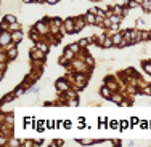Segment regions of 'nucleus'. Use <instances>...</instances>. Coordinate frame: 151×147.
Instances as JSON below:
<instances>
[{
	"label": "nucleus",
	"mask_w": 151,
	"mask_h": 147,
	"mask_svg": "<svg viewBox=\"0 0 151 147\" xmlns=\"http://www.w3.org/2000/svg\"><path fill=\"white\" fill-rule=\"evenodd\" d=\"M47 3H50V5H55V3H58V0H47Z\"/></svg>",
	"instance_id": "29"
},
{
	"label": "nucleus",
	"mask_w": 151,
	"mask_h": 147,
	"mask_svg": "<svg viewBox=\"0 0 151 147\" xmlns=\"http://www.w3.org/2000/svg\"><path fill=\"white\" fill-rule=\"evenodd\" d=\"M73 56H74V51H73V50H71V48H66V50H64V58L71 59V58H73Z\"/></svg>",
	"instance_id": "13"
},
{
	"label": "nucleus",
	"mask_w": 151,
	"mask_h": 147,
	"mask_svg": "<svg viewBox=\"0 0 151 147\" xmlns=\"http://www.w3.org/2000/svg\"><path fill=\"white\" fill-rule=\"evenodd\" d=\"M142 66H143V69H145L146 72H148V74L151 75V62H145V61H143Z\"/></svg>",
	"instance_id": "15"
},
{
	"label": "nucleus",
	"mask_w": 151,
	"mask_h": 147,
	"mask_svg": "<svg viewBox=\"0 0 151 147\" xmlns=\"http://www.w3.org/2000/svg\"><path fill=\"white\" fill-rule=\"evenodd\" d=\"M85 24H87V21H85V18L84 16H79V18H76L74 19V27H76V32L77 31H81V29H84L85 27Z\"/></svg>",
	"instance_id": "2"
},
{
	"label": "nucleus",
	"mask_w": 151,
	"mask_h": 147,
	"mask_svg": "<svg viewBox=\"0 0 151 147\" xmlns=\"http://www.w3.org/2000/svg\"><path fill=\"white\" fill-rule=\"evenodd\" d=\"M124 13H125V11H124V10L121 8L119 5H117V6H114V15H119V16H122V15H124Z\"/></svg>",
	"instance_id": "17"
},
{
	"label": "nucleus",
	"mask_w": 151,
	"mask_h": 147,
	"mask_svg": "<svg viewBox=\"0 0 151 147\" xmlns=\"http://www.w3.org/2000/svg\"><path fill=\"white\" fill-rule=\"evenodd\" d=\"M10 42H13L12 40V34H8V32H2V37H0V45L6 46V45H10Z\"/></svg>",
	"instance_id": "3"
},
{
	"label": "nucleus",
	"mask_w": 151,
	"mask_h": 147,
	"mask_svg": "<svg viewBox=\"0 0 151 147\" xmlns=\"http://www.w3.org/2000/svg\"><path fill=\"white\" fill-rule=\"evenodd\" d=\"M84 18H85V21H87V24H96V16L93 15L92 11H88Z\"/></svg>",
	"instance_id": "6"
},
{
	"label": "nucleus",
	"mask_w": 151,
	"mask_h": 147,
	"mask_svg": "<svg viewBox=\"0 0 151 147\" xmlns=\"http://www.w3.org/2000/svg\"><path fill=\"white\" fill-rule=\"evenodd\" d=\"M37 48H39V50H42L44 53H47V51H48V46H47L45 43H37Z\"/></svg>",
	"instance_id": "19"
},
{
	"label": "nucleus",
	"mask_w": 151,
	"mask_h": 147,
	"mask_svg": "<svg viewBox=\"0 0 151 147\" xmlns=\"http://www.w3.org/2000/svg\"><path fill=\"white\" fill-rule=\"evenodd\" d=\"M109 126L116 130V128H119V125H117V121H116V120H113V121H111V125H109Z\"/></svg>",
	"instance_id": "24"
},
{
	"label": "nucleus",
	"mask_w": 151,
	"mask_h": 147,
	"mask_svg": "<svg viewBox=\"0 0 151 147\" xmlns=\"http://www.w3.org/2000/svg\"><path fill=\"white\" fill-rule=\"evenodd\" d=\"M64 27L68 29V32H76V27H74V19H73V18L66 19V23H64Z\"/></svg>",
	"instance_id": "5"
},
{
	"label": "nucleus",
	"mask_w": 151,
	"mask_h": 147,
	"mask_svg": "<svg viewBox=\"0 0 151 147\" xmlns=\"http://www.w3.org/2000/svg\"><path fill=\"white\" fill-rule=\"evenodd\" d=\"M135 2H137V3H140V5H142V3L145 2V0H135Z\"/></svg>",
	"instance_id": "31"
},
{
	"label": "nucleus",
	"mask_w": 151,
	"mask_h": 147,
	"mask_svg": "<svg viewBox=\"0 0 151 147\" xmlns=\"http://www.w3.org/2000/svg\"><path fill=\"white\" fill-rule=\"evenodd\" d=\"M111 101L116 102V104H121L122 102V98H121L119 94H113V96H111Z\"/></svg>",
	"instance_id": "14"
},
{
	"label": "nucleus",
	"mask_w": 151,
	"mask_h": 147,
	"mask_svg": "<svg viewBox=\"0 0 151 147\" xmlns=\"http://www.w3.org/2000/svg\"><path fill=\"white\" fill-rule=\"evenodd\" d=\"M35 27H37V29L40 31V32L47 31V21H45V23H37V26H35Z\"/></svg>",
	"instance_id": "16"
},
{
	"label": "nucleus",
	"mask_w": 151,
	"mask_h": 147,
	"mask_svg": "<svg viewBox=\"0 0 151 147\" xmlns=\"http://www.w3.org/2000/svg\"><path fill=\"white\" fill-rule=\"evenodd\" d=\"M21 29V26L18 23H12L10 24V31H19Z\"/></svg>",
	"instance_id": "18"
},
{
	"label": "nucleus",
	"mask_w": 151,
	"mask_h": 147,
	"mask_svg": "<svg viewBox=\"0 0 151 147\" xmlns=\"http://www.w3.org/2000/svg\"><path fill=\"white\" fill-rule=\"evenodd\" d=\"M85 62H87L88 66H93V64H95V61H93L92 56H87V58H85Z\"/></svg>",
	"instance_id": "22"
},
{
	"label": "nucleus",
	"mask_w": 151,
	"mask_h": 147,
	"mask_svg": "<svg viewBox=\"0 0 151 147\" xmlns=\"http://www.w3.org/2000/svg\"><path fill=\"white\" fill-rule=\"evenodd\" d=\"M122 37H124V34H116L113 37V42H114V45H117V43H121L122 42Z\"/></svg>",
	"instance_id": "10"
},
{
	"label": "nucleus",
	"mask_w": 151,
	"mask_h": 147,
	"mask_svg": "<svg viewBox=\"0 0 151 147\" xmlns=\"http://www.w3.org/2000/svg\"><path fill=\"white\" fill-rule=\"evenodd\" d=\"M100 94H101L105 99H111V96H113L111 94V88L109 87H103L101 89H100Z\"/></svg>",
	"instance_id": "4"
},
{
	"label": "nucleus",
	"mask_w": 151,
	"mask_h": 147,
	"mask_svg": "<svg viewBox=\"0 0 151 147\" xmlns=\"http://www.w3.org/2000/svg\"><path fill=\"white\" fill-rule=\"evenodd\" d=\"M12 40L16 42V43H18V42H21V40H23V34H21L19 31H16L15 34H12Z\"/></svg>",
	"instance_id": "8"
},
{
	"label": "nucleus",
	"mask_w": 151,
	"mask_h": 147,
	"mask_svg": "<svg viewBox=\"0 0 151 147\" xmlns=\"http://www.w3.org/2000/svg\"><path fill=\"white\" fill-rule=\"evenodd\" d=\"M69 48L73 50L74 53H77V51H79V48H81V45H79V43H73V45H69Z\"/></svg>",
	"instance_id": "20"
},
{
	"label": "nucleus",
	"mask_w": 151,
	"mask_h": 147,
	"mask_svg": "<svg viewBox=\"0 0 151 147\" xmlns=\"http://www.w3.org/2000/svg\"><path fill=\"white\" fill-rule=\"evenodd\" d=\"M35 2H39V3H44V2H47V0H35Z\"/></svg>",
	"instance_id": "32"
},
{
	"label": "nucleus",
	"mask_w": 151,
	"mask_h": 147,
	"mask_svg": "<svg viewBox=\"0 0 151 147\" xmlns=\"http://www.w3.org/2000/svg\"><path fill=\"white\" fill-rule=\"evenodd\" d=\"M138 5H140V3H137L135 0H134V2H132V0H130V2H129V6H130V8H137V6H138Z\"/></svg>",
	"instance_id": "23"
},
{
	"label": "nucleus",
	"mask_w": 151,
	"mask_h": 147,
	"mask_svg": "<svg viewBox=\"0 0 151 147\" xmlns=\"http://www.w3.org/2000/svg\"><path fill=\"white\" fill-rule=\"evenodd\" d=\"M140 126H142V128H148V121L142 120V123H140Z\"/></svg>",
	"instance_id": "26"
},
{
	"label": "nucleus",
	"mask_w": 151,
	"mask_h": 147,
	"mask_svg": "<svg viewBox=\"0 0 151 147\" xmlns=\"http://www.w3.org/2000/svg\"><path fill=\"white\" fill-rule=\"evenodd\" d=\"M63 126H64V128H71V120H66V121H64Z\"/></svg>",
	"instance_id": "27"
},
{
	"label": "nucleus",
	"mask_w": 151,
	"mask_h": 147,
	"mask_svg": "<svg viewBox=\"0 0 151 147\" xmlns=\"http://www.w3.org/2000/svg\"><path fill=\"white\" fill-rule=\"evenodd\" d=\"M88 42H90V38H82V40H79V45H81V46H87Z\"/></svg>",
	"instance_id": "21"
},
{
	"label": "nucleus",
	"mask_w": 151,
	"mask_h": 147,
	"mask_svg": "<svg viewBox=\"0 0 151 147\" xmlns=\"http://www.w3.org/2000/svg\"><path fill=\"white\" fill-rule=\"evenodd\" d=\"M31 56H32V58H34V59H44L45 53L42 51V50H40V51H35V50L32 48V50H31Z\"/></svg>",
	"instance_id": "7"
},
{
	"label": "nucleus",
	"mask_w": 151,
	"mask_h": 147,
	"mask_svg": "<svg viewBox=\"0 0 151 147\" xmlns=\"http://www.w3.org/2000/svg\"><path fill=\"white\" fill-rule=\"evenodd\" d=\"M93 2H95V0H93Z\"/></svg>",
	"instance_id": "34"
},
{
	"label": "nucleus",
	"mask_w": 151,
	"mask_h": 147,
	"mask_svg": "<svg viewBox=\"0 0 151 147\" xmlns=\"http://www.w3.org/2000/svg\"><path fill=\"white\" fill-rule=\"evenodd\" d=\"M24 3H32V2H35V0H23Z\"/></svg>",
	"instance_id": "30"
},
{
	"label": "nucleus",
	"mask_w": 151,
	"mask_h": 147,
	"mask_svg": "<svg viewBox=\"0 0 151 147\" xmlns=\"http://www.w3.org/2000/svg\"><path fill=\"white\" fill-rule=\"evenodd\" d=\"M108 87H109L111 89H116V88H117V85L114 83V82H109V83H108Z\"/></svg>",
	"instance_id": "25"
},
{
	"label": "nucleus",
	"mask_w": 151,
	"mask_h": 147,
	"mask_svg": "<svg viewBox=\"0 0 151 147\" xmlns=\"http://www.w3.org/2000/svg\"><path fill=\"white\" fill-rule=\"evenodd\" d=\"M16 56H18V50L12 46V48H10V51H8V58L13 59V58H16Z\"/></svg>",
	"instance_id": "11"
},
{
	"label": "nucleus",
	"mask_w": 151,
	"mask_h": 147,
	"mask_svg": "<svg viewBox=\"0 0 151 147\" xmlns=\"http://www.w3.org/2000/svg\"><path fill=\"white\" fill-rule=\"evenodd\" d=\"M18 144H19V142H18V141H15V139H12V141L8 142V146H18Z\"/></svg>",
	"instance_id": "28"
},
{
	"label": "nucleus",
	"mask_w": 151,
	"mask_h": 147,
	"mask_svg": "<svg viewBox=\"0 0 151 147\" xmlns=\"http://www.w3.org/2000/svg\"><path fill=\"white\" fill-rule=\"evenodd\" d=\"M3 19H5L6 21V23H8V24H12V23H16V16H13V15H6V16H3Z\"/></svg>",
	"instance_id": "9"
},
{
	"label": "nucleus",
	"mask_w": 151,
	"mask_h": 147,
	"mask_svg": "<svg viewBox=\"0 0 151 147\" xmlns=\"http://www.w3.org/2000/svg\"><path fill=\"white\" fill-rule=\"evenodd\" d=\"M150 40H151V32H150Z\"/></svg>",
	"instance_id": "33"
},
{
	"label": "nucleus",
	"mask_w": 151,
	"mask_h": 147,
	"mask_svg": "<svg viewBox=\"0 0 151 147\" xmlns=\"http://www.w3.org/2000/svg\"><path fill=\"white\" fill-rule=\"evenodd\" d=\"M143 10H146V11H151V0H145V2L142 3Z\"/></svg>",
	"instance_id": "12"
},
{
	"label": "nucleus",
	"mask_w": 151,
	"mask_h": 147,
	"mask_svg": "<svg viewBox=\"0 0 151 147\" xmlns=\"http://www.w3.org/2000/svg\"><path fill=\"white\" fill-rule=\"evenodd\" d=\"M55 87H56V89H58V91H64V93L69 89V85H68V82L64 80V78H60V80H56Z\"/></svg>",
	"instance_id": "1"
}]
</instances>
